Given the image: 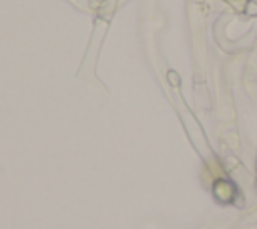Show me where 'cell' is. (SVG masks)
<instances>
[{
  "label": "cell",
  "instance_id": "6da1fadb",
  "mask_svg": "<svg viewBox=\"0 0 257 229\" xmlns=\"http://www.w3.org/2000/svg\"><path fill=\"white\" fill-rule=\"evenodd\" d=\"M233 193H235V189L227 181H217V185H215V195L217 197H221L223 201H229L233 197Z\"/></svg>",
  "mask_w": 257,
  "mask_h": 229
}]
</instances>
